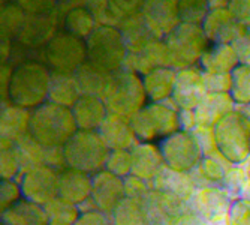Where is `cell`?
Returning <instances> with one entry per match:
<instances>
[{
  "label": "cell",
  "mask_w": 250,
  "mask_h": 225,
  "mask_svg": "<svg viewBox=\"0 0 250 225\" xmlns=\"http://www.w3.org/2000/svg\"><path fill=\"white\" fill-rule=\"evenodd\" d=\"M51 71L41 60H27L14 66L8 89V102L35 110L48 101Z\"/></svg>",
  "instance_id": "1"
},
{
  "label": "cell",
  "mask_w": 250,
  "mask_h": 225,
  "mask_svg": "<svg viewBox=\"0 0 250 225\" xmlns=\"http://www.w3.org/2000/svg\"><path fill=\"white\" fill-rule=\"evenodd\" d=\"M77 131L71 108L47 101L32 110L29 134L43 147H63Z\"/></svg>",
  "instance_id": "2"
},
{
  "label": "cell",
  "mask_w": 250,
  "mask_h": 225,
  "mask_svg": "<svg viewBox=\"0 0 250 225\" xmlns=\"http://www.w3.org/2000/svg\"><path fill=\"white\" fill-rule=\"evenodd\" d=\"M178 111L172 99L165 102H148L130 117V125L138 141L161 143L164 138L180 131Z\"/></svg>",
  "instance_id": "3"
},
{
  "label": "cell",
  "mask_w": 250,
  "mask_h": 225,
  "mask_svg": "<svg viewBox=\"0 0 250 225\" xmlns=\"http://www.w3.org/2000/svg\"><path fill=\"white\" fill-rule=\"evenodd\" d=\"M102 101L108 112L130 119L148 104L143 77L127 69L114 72Z\"/></svg>",
  "instance_id": "4"
},
{
  "label": "cell",
  "mask_w": 250,
  "mask_h": 225,
  "mask_svg": "<svg viewBox=\"0 0 250 225\" xmlns=\"http://www.w3.org/2000/svg\"><path fill=\"white\" fill-rule=\"evenodd\" d=\"M64 158L69 168L84 171L90 176L105 170L109 147L102 140L98 131L78 129L64 146Z\"/></svg>",
  "instance_id": "5"
},
{
  "label": "cell",
  "mask_w": 250,
  "mask_h": 225,
  "mask_svg": "<svg viewBox=\"0 0 250 225\" xmlns=\"http://www.w3.org/2000/svg\"><path fill=\"white\" fill-rule=\"evenodd\" d=\"M87 62L93 63L108 72L123 69L127 57V47L119 27L98 26L85 39Z\"/></svg>",
  "instance_id": "6"
},
{
  "label": "cell",
  "mask_w": 250,
  "mask_h": 225,
  "mask_svg": "<svg viewBox=\"0 0 250 225\" xmlns=\"http://www.w3.org/2000/svg\"><path fill=\"white\" fill-rule=\"evenodd\" d=\"M164 41L171 53L172 68L175 71L199 65L204 53L211 45L202 26L185 22H180Z\"/></svg>",
  "instance_id": "7"
},
{
  "label": "cell",
  "mask_w": 250,
  "mask_h": 225,
  "mask_svg": "<svg viewBox=\"0 0 250 225\" xmlns=\"http://www.w3.org/2000/svg\"><path fill=\"white\" fill-rule=\"evenodd\" d=\"M39 60L47 65L51 72L75 74L87 62L85 39L60 29L39 51Z\"/></svg>",
  "instance_id": "8"
},
{
  "label": "cell",
  "mask_w": 250,
  "mask_h": 225,
  "mask_svg": "<svg viewBox=\"0 0 250 225\" xmlns=\"http://www.w3.org/2000/svg\"><path fill=\"white\" fill-rule=\"evenodd\" d=\"M219 152L238 165L250 156V120L238 110L226 114L214 126Z\"/></svg>",
  "instance_id": "9"
},
{
  "label": "cell",
  "mask_w": 250,
  "mask_h": 225,
  "mask_svg": "<svg viewBox=\"0 0 250 225\" xmlns=\"http://www.w3.org/2000/svg\"><path fill=\"white\" fill-rule=\"evenodd\" d=\"M159 146L164 155L165 165L175 171L190 173L201 164L204 158L195 135L188 131H177L164 138Z\"/></svg>",
  "instance_id": "10"
},
{
  "label": "cell",
  "mask_w": 250,
  "mask_h": 225,
  "mask_svg": "<svg viewBox=\"0 0 250 225\" xmlns=\"http://www.w3.org/2000/svg\"><path fill=\"white\" fill-rule=\"evenodd\" d=\"M22 198L38 206L48 204L59 197V173L47 165H39L22 173L18 179Z\"/></svg>",
  "instance_id": "11"
},
{
  "label": "cell",
  "mask_w": 250,
  "mask_h": 225,
  "mask_svg": "<svg viewBox=\"0 0 250 225\" xmlns=\"http://www.w3.org/2000/svg\"><path fill=\"white\" fill-rule=\"evenodd\" d=\"M59 12L26 14L24 22L20 27L14 42L33 51H41L59 29Z\"/></svg>",
  "instance_id": "12"
},
{
  "label": "cell",
  "mask_w": 250,
  "mask_h": 225,
  "mask_svg": "<svg viewBox=\"0 0 250 225\" xmlns=\"http://www.w3.org/2000/svg\"><path fill=\"white\" fill-rule=\"evenodd\" d=\"M207 93L206 72L199 65L177 71V81L171 99L178 110H195Z\"/></svg>",
  "instance_id": "13"
},
{
  "label": "cell",
  "mask_w": 250,
  "mask_h": 225,
  "mask_svg": "<svg viewBox=\"0 0 250 225\" xmlns=\"http://www.w3.org/2000/svg\"><path fill=\"white\" fill-rule=\"evenodd\" d=\"M211 44H235L247 33V26L240 22L228 8L211 9L202 24Z\"/></svg>",
  "instance_id": "14"
},
{
  "label": "cell",
  "mask_w": 250,
  "mask_h": 225,
  "mask_svg": "<svg viewBox=\"0 0 250 225\" xmlns=\"http://www.w3.org/2000/svg\"><path fill=\"white\" fill-rule=\"evenodd\" d=\"M151 225H172L174 221L188 210V202L180 197L151 189L143 200Z\"/></svg>",
  "instance_id": "15"
},
{
  "label": "cell",
  "mask_w": 250,
  "mask_h": 225,
  "mask_svg": "<svg viewBox=\"0 0 250 225\" xmlns=\"http://www.w3.org/2000/svg\"><path fill=\"white\" fill-rule=\"evenodd\" d=\"M125 197V179L109 173L108 170H102L93 176L90 198L93 200L99 212L111 215Z\"/></svg>",
  "instance_id": "16"
},
{
  "label": "cell",
  "mask_w": 250,
  "mask_h": 225,
  "mask_svg": "<svg viewBox=\"0 0 250 225\" xmlns=\"http://www.w3.org/2000/svg\"><path fill=\"white\" fill-rule=\"evenodd\" d=\"M177 0H146L141 15L157 39H165L178 24Z\"/></svg>",
  "instance_id": "17"
},
{
  "label": "cell",
  "mask_w": 250,
  "mask_h": 225,
  "mask_svg": "<svg viewBox=\"0 0 250 225\" xmlns=\"http://www.w3.org/2000/svg\"><path fill=\"white\" fill-rule=\"evenodd\" d=\"M234 201L232 195L222 186H206L196 189L188 207L206 221H210L216 216L228 215Z\"/></svg>",
  "instance_id": "18"
},
{
  "label": "cell",
  "mask_w": 250,
  "mask_h": 225,
  "mask_svg": "<svg viewBox=\"0 0 250 225\" xmlns=\"http://www.w3.org/2000/svg\"><path fill=\"white\" fill-rule=\"evenodd\" d=\"M159 68H172L171 53L164 39L151 41L144 50L136 54L129 53L123 65V69L136 72L141 77Z\"/></svg>",
  "instance_id": "19"
},
{
  "label": "cell",
  "mask_w": 250,
  "mask_h": 225,
  "mask_svg": "<svg viewBox=\"0 0 250 225\" xmlns=\"http://www.w3.org/2000/svg\"><path fill=\"white\" fill-rule=\"evenodd\" d=\"M98 132L109 150H132L140 143L130 125V119L112 112H108Z\"/></svg>",
  "instance_id": "20"
},
{
  "label": "cell",
  "mask_w": 250,
  "mask_h": 225,
  "mask_svg": "<svg viewBox=\"0 0 250 225\" xmlns=\"http://www.w3.org/2000/svg\"><path fill=\"white\" fill-rule=\"evenodd\" d=\"M132 174L146 182L161 173L167 165L159 143H138L132 150Z\"/></svg>",
  "instance_id": "21"
},
{
  "label": "cell",
  "mask_w": 250,
  "mask_h": 225,
  "mask_svg": "<svg viewBox=\"0 0 250 225\" xmlns=\"http://www.w3.org/2000/svg\"><path fill=\"white\" fill-rule=\"evenodd\" d=\"M92 180L93 176L67 167L59 173V197L81 206L92 195Z\"/></svg>",
  "instance_id": "22"
},
{
  "label": "cell",
  "mask_w": 250,
  "mask_h": 225,
  "mask_svg": "<svg viewBox=\"0 0 250 225\" xmlns=\"http://www.w3.org/2000/svg\"><path fill=\"white\" fill-rule=\"evenodd\" d=\"M59 6H66L62 18V29L67 33L81 39H87L99 26L95 15L84 5L83 0H75L71 3H60Z\"/></svg>",
  "instance_id": "23"
},
{
  "label": "cell",
  "mask_w": 250,
  "mask_h": 225,
  "mask_svg": "<svg viewBox=\"0 0 250 225\" xmlns=\"http://www.w3.org/2000/svg\"><path fill=\"white\" fill-rule=\"evenodd\" d=\"M32 110L14 105L11 102L2 104L0 112V138L9 141H20L30 132Z\"/></svg>",
  "instance_id": "24"
},
{
  "label": "cell",
  "mask_w": 250,
  "mask_h": 225,
  "mask_svg": "<svg viewBox=\"0 0 250 225\" xmlns=\"http://www.w3.org/2000/svg\"><path fill=\"white\" fill-rule=\"evenodd\" d=\"M232 165L235 164L226 159L222 153H217L211 156H204L201 164L189 174L196 189L206 186H220Z\"/></svg>",
  "instance_id": "25"
},
{
  "label": "cell",
  "mask_w": 250,
  "mask_h": 225,
  "mask_svg": "<svg viewBox=\"0 0 250 225\" xmlns=\"http://www.w3.org/2000/svg\"><path fill=\"white\" fill-rule=\"evenodd\" d=\"M78 129L98 131L108 116V108L101 98L81 95V98L71 108Z\"/></svg>",
  "instance_id": "26"
},
{
  "label": "cell",
  "mask_w": 250,
  "mask_h": 225,
  "mask_svg": "<svg viewBox=\"0 0 250 225\" xmlns=\"http://www.w3.org/2000/svg\"><path fill=\"white\" fill-rule=\"evenodd\" d=\"M237 105L231 93H207L195 108L198 125L216 126L226 114L235 111Z\"/></svg>",
  "instance_id": "27"
},
{
  "label": "cell",
  "mask_w": 250,
  "mask_h": 225,
  "mask_svg": "<svg viewBox=\"0 0 250 225\" xmlns=\"http://www.w3.org/2000/svg\"><path fill=\"white\" fill-rule=\"evenodd\" d=\"M238 65V54L229 44H211L199 62L201 69L207 74H232Z\"/></svg>",
  "instance_id": "28"
},
{
  "label": "cell",
  "mask_w": 250,
  "mask_h": 225,
  "mask_svg": "<svg viewBox=\"0 0 250 225\" xmlns=\"http://www.w3.org/2000/svg\"><path fill=\"white\" fill-rule=\"evenodd\" d=\"M150 186L151 189H156V191L174 194L180 197L181 200H185L186 202H189L193 194L196 192V186L189 173L175 171L168 167H165L151 180Z\"/></svg>",
  "instance_id": "29"
},
{
  "label": "cell",
  "mask_w": 250,
  "mask_h": 225,
  "mask_svg": "<svg viewBox=\"0 0 250 225\" xmlns=\"http://www.w3.org/2000/svg\"><path fill=\"white\" fill-rule=\"evenodd\" d=\"M177 81V71L174 68H159L143 75L144 89L148 102H165L172 98Z\"/></svg>",
  "instance_id": "30"
},
{
  "label": "cell",
  "mask_w": 250,
  "mask_h": 225,
  "mask_svg": "<svg viewBox=\"0 0 250 225\" xmlns=\"http://www.w3.org/2000/svg\"><path fill=\"white\" fill-rule=\"evenodd\" d=\"M112 74L114 72H108L93 63L85 62L75 72L81 95H90L102 99L111 84Z\"/></svg>",
  "instance_id": "31"
},
{
  "label": "cell",
  "mask_w": 250,
  "mask_h": 225,
  "mask_svg": "<svg viewBox=\"0 0 250 225\" xmlns=\"http://www.w3.org/2000/svg\"><path fill=\"white\" fill-rule=\"evenodd\" d=\"M0 225H50L42 206L22 198L0 215Z\"/></svg>",
  "instance_id": "32"
},
{
  "label": "cell",
  "mask_w": 250,
  "mask_h": 225,
  "mask_svg": "<svg viewBox=\"0 0 250 225\" xmlns=\"http://www.w3.org/2000/svg\"><path fill=\"white\" fill-rule=\"evenodd\" d=\"M80 98H81V90L75 78V74L51 72L48 102H53L66 108H72Z\"/></svg>",
  "instance_id": "33"
},
{
  "label": "cell",
  "mask_w": 250,
  "mask_h": 225,
  "mask_svg": "<svg viewBox=\"0 0 250 225\" xmlns=\"http://www.w3.org/2000/svg\"><path fill=\"white\" fill-rule=\"evenodd\" d=\"M119 29L125 38L127 53H130V54L140 53L141 50H144L147 47L151 41L157 39L151 33V30L148 29L147 22L144 21L141 12L138 15H135V17L123 21Z\"/></svg>",
  "instance_id": "34"
},
{
  "label": "cell",
  "mask_w": 250,
  "mask_h": 225,
  "mask_svg": "<svg viewBox=\"0 0 250 225\" xmlns=\"http://www.w3.org/2000/svg\"><path fill=\"white\" fill-rule=\"evenodd\" d=\"M112 225H151L143 201L125 197L109 215Z\"/></svg>",
  "instance_id": "35"
},
{
  "label": "cell",
  "mask_w": 250,
  "mask_h": 225,
  "mask_svg": "<svg viewBox=\"0 0 250 225\" xmlns=\"http://www.w3.org/2000/svg\"><path fill=\"white\" fill-rule=\"evenodd\" d=\"M43 210L48 216L50 225H75L81 216L78 206L60 197H56L48 204H45Z\"/></svg>",
  "instance_id": "36"
},
{
  "label": "cell",
  "mask_w": 250,
  "mask_h": 225,
  "mask_svg": "<svg viewBox=\"0 0 250 225\" xmlns=\"http://www.w3.org/2000/svg\"><path fill=\"white\" fill-rule=\"evenodd\" d=\"M15 144H17V150L20 156V162H21V174L26 173L30 168L43 165L45 147L41 143H38L30 134L26 135V137H22Z\"/></svg>",
  "instance_id": "37"
},
{
  "label": "cell",
  "mask_w": 250,
  "mask_h": 225,
  "mask_svg": "<svg viewBox=\"0 0 250 225\" xmlns=\"http://www.w3.org/2000/svg\"><path fill=\"white\" fill-rule=\"evenodd\" d=\"M21 176V162L17 144L0 138V177L2 180H18Z\"/></svg>",
  "instance_id": "38"
},
{
  "label": "cell",
  "mask_w": 250,
  "mask_h": 225,
  "mask_svg": "<svg viewBox=\"0 0 250 225\" xmlns=\"http://www.w3.org/2000/svg\"><path fill=\"white\" fill-rule=\"evenodd\" d=\"M210 11L211 6L208 0H178L177 3L180 22H185V24L202 26Z\"/></svg>",
  "instance_id": "39"
},
{
  "label": "cell",
  "mask_w": 250,
  "mask_h": 225,
  "mask_svg": "<svg viewBox=\"0 0 250 225\" xmlns=\"http://www.w3.org/2000/svg\"><path fill=\"white\" fill-rule=\"evenodd\" d=\"M26 18V12L22 11L12 0L6 3H2L0 9V30H2V38L5 39H15L20 27L22 26Z\"/></svg>",
  "instance_id": "40"
},
{
  "label": "cell",
  "mask_w": 250,
  "mask_h": 225,
  "mask_svg": "<svg viewBox=\"0 0 250 225\" xmlns=\"http://www.w3.org/2000/svg\"><path fill=\"white\" fill-rule=\"evenodd\" d=\"M146 0H108V26L120 27L123 21L138 15Z\"/></svg>",
  "instance_id": "41"
},
{
  "label": "cell",
  "mask_w": 250,
  "mask_h": 225,
  "mask_svg": "<svg viewBox=\"0 0 250 225\" xmlns=\"http://www.w3.org/2000/svg\"><path fill=\"white\" fill-rule=\"evenodd\" d=\"M231 96L235 105L250 104V68L238 65L232 71V89Z\"/></svg>",
  "instance_id": "42"
},
{
  "label": "cell",
  "mask_w": 250,
  "mask_h": 225,
  "mask_svg": "<svg viewBox=\"0 0 250 225\" xmlns=\"http://www.w3.org/2000/svg\"><path fill=\"white\" fill-rule=\"evenodd\" d=\"M105 170L126 179L132 174V153L130 150H111Z\"/></svg>",
  "instance_id": "43"
},
{
  "label": "cell",
  "mask_w": 250,
  "mask_h": 225,
  "mask_svg": "<svg viewBox=\"0 0 250 225\" xmlns=\"http://www.w3.org/2000/svg\"><path fill=\"white\" fill-rule=\"evenodd\" d=\"M249 173L238 164V165H232L231 170L226 174V177L223 179L222 182V188L228 191L234 200H238L240 198V191L243 188V185L246 183V180L249 179Z\"/></svg>",
  "instance_id": "44"
},
{
  "label": "cell",
  "mask_w": 250,
  "mask_h": 225,
  "mask_svg": "<svg viewBox=\"0 0 250 225\" xmlns=\"http://www.w3.org/2000/svg\"><path fill=\"white\" fill-rule=\"evenodd\" d=\"M192 134L195 135V138L198 141V144L201 146V150L204 153V156H211V155H217L219 147H217V141H216V134H214V126H204V125H198Z\"/></svg>",
  "instance_id": "45"
},
{
  "label": "cell",
  "mask_w": 250,
  "mask_h": 225,
  "mask_svg": "<svg viewBox=\"0 0 250 225\" xmlns=\"http://www.w3.org/2000/svg\"><path fill=\"white\" fill-rule=\"evenodd\" d=\"M21 200L22 191L18 180H2L0 182V210L5 212Z\"/></svg>",
  "instance_id": "46"
},
{
  "label": "cell",
  "mask_w": 250,
  "mask_h": 225,
  "mask_svg": "<svg viewBox=\"0 0 250 225\" xmlns=\"http://www.w3.org/2000/svg\"><path fill=\"white\" fill-rule=\"evenodd\" d=\"M26 14H50L59 9V0H12Z\"/></svg>",
  "instance_id": "47"
},
{
  "label": "cell",
  "mask_w": 250,
  "mask_h": 225,
  "mask_svg": "<svg viewBox=\"0 0 250 225\" xmlns=\"http://www.w3.org/2000/svg\"><path fill=\"white\" fill-rule=\"evenodd\" d=\"M150 191H151L150 183L146 182V180H143V179H140V177L130 174V176H127L125 179V192H126L127 198L143 201Z\"/></svg>",
  "instance_id": "48"
},
{
  "label": "cell",
  "mask_w": 250,
  "mask_h": 225,
  "mask_svg": "<svg viewBox=\"0 0 250 225\" xmlns=\"http://www.w3.org/2000/svg\"><path fill=\"white\" fill-rule=\"evenodd\" d=\"M206 86L208 93H231L232 74H207Z\"/></svg>",
  "instance_id": "49"
},
{
  "label": "cell",
  "mask_w": 250,
  "mask_h": 225,
  "mask_svg": "<svg viewBox=\"0 0 250 225\" xmlns=\"http://www.w3.org/2000/svg\"><path fill=\"white\" fill-rule=\"evenodd\" d=\"M231 225H250V201L235 200L228 213Z\"/></svg>",
  "instance_id": "50"
},
{
  "label": "cell",
  "mask_w": 250,
  "mask_h": 225,
  "mask_svg": "<svg viewBox=\"0 0 250 225\" xmlns=\"http://www.w3.org/2000/svg\"><path fill=\"white\" fill-rule=\"evenodd\" d=\"M43 165L53 168L57 173L66 170L67 162H66V158H64V149L63 147H45Z\"/></svg>",
  "instance_id": "51"
},
{
  "label": "cell",
  "mask_w": 250,
  "mask_h": 225,
  "mask_svg": "<svg viewBox=\"0 0 250 225\" xmlns=\"http://www.w3.org/2000/svg\"><path fill=\"white\" fill-rule=\"evenodd\" d=\"M83 2L92 11L99 26H108V0H83Z\"/></svg>",
  "instance_id": "52"
},
{
  "label": "cell",
  "mask_w": 250,
  "mask_h": 225,
  "mask_svg": "<svg viewBox=\"0 0 250 225\" xmlns=\"http://www.w3.org/2000/svg\"><path fill=\"white\" fill-rule=\"evenodd\" d=\"M228 9L246 26H250V0H229Z\"/></svg>",
  "instance_id": "53"
},
{
  "label": "cell",
  "mask_w": 250,
  "mask_h": 225,
  "mask_svg": "<svg viewBox=\"0 0 250 225\" xmlns=\"http://www.w3.org/2000/svg\"><path fill=\"white\" fill-rule=\"evenodd\" d=\"M75 225H112V221L109 215H105L102 212H88L81 213Z\"/></svg>",
  "instance_id": "54"
},
{
  "label": "cell",
  "mask_w": 250,
  "mask_h": 225,
  "mask_svg": "<svg viewBox=\"0 0 250 225\" xmlns=\"http://www.w3.org/2000/svg\"><path fill=\"white\" fill-rule=\"evenodd\" d=\"M234 45V48L238 54V59H240V63L241 65H246L250 68V35L246 33L243 38H240Z\"/></svg>",
  "instance_id": "55"
},
{
  "label": "cell",
  "mask_w": 250,
  "mask_h": 225,
  "mask_svg": "<svg viewBox=\"0 0 250 225\" xmlns=\"http://www.w3.org/2000/svg\"><path fill=\"white\" fill-rule=\"evenodd\" d=\"M178 120H180V131L192 132L198 126L195 110H180L178 111Z\"/></svg>",
  "instance_id": "56"
},
{
  "label": "cell",
  "mask_w": 250,
  "mask_h": 225,
  "mask_svg": "<svg viewBox=\"0 0 250 225\" xmlns=\"http://www.w3.org/2000/svg\"><path fill=\"white\" fill-rule=\"evenodd\" d=\"M172 225H208V222L204 219L202 216H199L198 213L192 212L189 207L185 213H181Z\"/></svg>",
  "instance_id": "57"
},
{
  "label": "cell",
  "mask_w": 250,
  "mask_h": 225,
  "mask_svg": "<svg viewBox=\"0 0 250 225\" xmlns=\"http://www.w3.org/2000/svg\"><path fill=\"white\" fill-rule=\"evenodd\" d=\"M207 222H208V225H231L229 224V219H228V215H222V216L211 218Z\"/></svg>",
  "instance_id": "58"
},
{
  "label": "cell",
  "mask_w": 250,
  "mask_h": 225,
  "mask_svg": "<svg viewBox=\"0 0 250 225\" xmlns=\"http://www.w3.org/2000/svg\"><path fill=\"white\" fill-rule=\"evenodd\" d=\"M240 198L246 200V201H250V177L246 180V183L243 185V188L240 191Z\"/></svg>",
  "instance_id": "59"
},
{
  "label": "cell",
  "mask_w": 250,
  "mask_h": 225,
  "mask_svg": "<svg viewBox=\"0 0 250 225\" xmlns=\"http://www.w3.org/2000/svg\"><path fill=\"white\" fill-rule=\"evenodd\" d=\"M235 110H238L240 112H243V114L250 120V104H247V105H237Z\"/></svg>",
  "instance_id": "60"
},
{
  "label": "cell",
  "mask_w": 250,
  "mask_h": 225,
  "mask_svg": "<svg viewBox=\"0 0 250 225\" xmlns=\"http://www.w3.org/2000/svg\"><path fill=\"white\" fill-rule=\"evenodd\" d=\"M60 3H71V2H75V0H59Z\"/></svg>",
  "instance_id": "61"
},
{
  "label": "cell",
  "mask_w": 250,
  "mask_h": 225,
  "mask_svg": "<svg viewBox=\"0 0 250 225\" xmlns=\"http://www.w3.org/2000/svg\"><path fill=\"white\" fill-rule=\"evenodd\" d=\"M249 176H250V171H249Z\"/></svg>",
  "instance_id": "62"
}]
</instances>
